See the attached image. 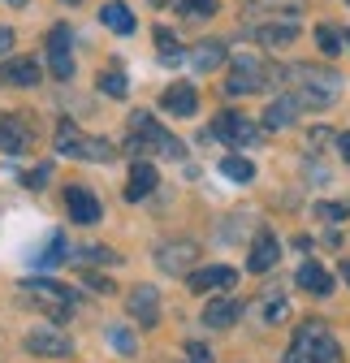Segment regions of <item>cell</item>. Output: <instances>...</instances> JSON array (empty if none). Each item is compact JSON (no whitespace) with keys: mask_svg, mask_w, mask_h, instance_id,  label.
Instances as JSON below:
<instances>
[{"mask_svg":"<svg viewBox=\"0 0 350 363\" xmlns=\"http://www.w3.org/2000/svg\"><path fill=\"white\" fill-rule=\"evenodd\" d=\"M281 78L294 82L290 96L298 104H307V108H329L341 96V86H346L341 74H333L329 65H290V69H281Z\"/></svg>","mask_w":350,"mask_h":363,"instance_id":"6da1fadb","label":"cell"},{"mask_svg":"<svg viewBox=\"0 0 350 363\" xmlns=\"http://www.w3.org/2000/svg\"><path fill=\"white\" fill-rule=\"evenodd\" d=\"M286 363H341V346L333 342V333L320 320H307V325H298L286 350Z\"/></svg>","mask_w":350,"mask_h":363,"instance_id":"7a4b0ae2","label":"cell"},{"mask_svg":"<svg viewBox=\"0 0 350 363\" xmlns=\"http://www.w3.org/2000/svg\"><path fill=\"white\" fill-rule=\"evenodd\" d=\"M281 69L259 57V52H238L230 61V78H225V96H251V91H264L269 82H277Z\"/></svg>","mask_w":350,"mask_h":363,"instance_id":"3957f363","label":"cell"},{"mask_svg":"<svg viewBox=\"0 0 350 363\" xmlns=\"http://www.w3.org/2000/svg\"><path fill=\"white\" fill-rule=\"evenodd\" d=\"M125 147H130V152H143V147H147V152H156V156H164V160H182V156H186V147L173 139L169 130H160L152 113H135V117H130V143H125Z\"/></svg>","mask_w":350,"mask_h":363,"instance_id":"277c9868","label":"cell"},{"mask_svg":"<svg viewBox=\"0 0 350 363\" xmlns=\"http://www.w3.org/2000/svg\"><path fill=\"white\" fill-rule=\"evenodd\" d=\"M22 298L30 303V307H39L43 315H52V320L61 325L65 315L74 311V303H78V294L69 290V286H57V281H22Z\"/></svg>","mask_w":350,"mask_h":363,"instance_id":"5b68a950","label":"cell"},{"mask_svg":"<svg viewBox=\"0 0 350 363\" xmlns=\"http://www.w3.org/2000/svg\"><path fill=\"white\" fill-rule=\"evenodd\" d=\"M247 39L259 43V48H290V43L298 39V18L294 13H277V18H264V22H251Z\"/></svg>","mask_w":350,"mask_h":363,"instance_id":"8992f818","label":"cell"},{"mask_svg":"<svg viewBox=\"0 0 350 363\" xmlns=\"http://www.w3.org/2000/svg\"><path fill=\"white\" fill-rule=\"evenodd\" d=\"M212 134H216L221 143H230V147H251V143H259V125H255L251 117H242V113H216Z\"/></svg>","mask_w":350,"mask_h":363,"instance_id":"52a82bcc","label":"cell"},{"mask_svg":"<svg viewBox=\"0 0 350 363\" xmlns=\"http://www.w3.org/2000/svg\"><path fill=\"white\" fill-rule=\"evenodd\" d=\"M195 259H199V247L195 242H164V247H156V264H160V272H169V277H191L195 272Z\"/></svg>","mask_w":350,"mask_h":363,"instance_id":"ba28073f","label":"cell"},{"mask_svg":"<svg viewBox=\"0 0 350 363\" xmlns=\"http://www.w3.org/2000/svg\"><path fill=\"white\" fill-rule=\"evenodd\" d=\"M26 350H30V354H43V359H69V354H74V337H69L65 329H57V325L30 329V333H26Z\"/></svg>","mask_w":350,"mask_h":363,"instance_id":"9c48e42d","label":"cell"},{"mask_svg":"<svg viewBox=\"0 0 350 363\" xmlns=\"http://www.w3.org/2000/svg\"><path fill=\"white\" fill-rule=\"evenodd\" d=\"M125 311L135 315L143 329H152V325L160 320V294H156L152 286H135V290L125 294Z\"/></svg>","mask_w":350,"mask_h":363,"instance_id":"30bf717a","label":"cell"},{"mask_svg":"<svg viewBox=\"0 0 350 363\" xmlns=\"http://www.w3.org/2000/svg\"><path fill=\"white\" fill-rule=\"evenodd\" d=\"M48 65H52V74L65 82V78H74V52H69V26H52V35H48Z\"/></svg>","mask_w":350,"mask_h":363,"instance_id":"8fae6325","label":"cell"},{"mask_svg":"<svg viewBox=\"0 0 350 363\" xmlns=\"http://www.w3.org/2000/svg\"><path fill=\"white\" fill-rule=\"evenodd\" d=\"M65 208H69V216H74L78 225H96V220L104 216L100 199L86 191V186H69V191H65Z\"/></svg>","mask_w":350,"mask_h":363,"instance_id":"7c38bea8","label":"cell"},{"mask_svg":"<svg viewBox=\"0 0 350 363\" xmlns=\"http://www.w3.org/2000/svg\"><path fill=\"white\" fill-rule=\"evenodd\" d=\"M234 286H238V272H234V268H221V264L195 268V272H191V290H195V294H208V290H234Z\"/></svg>","mask_w":350,"mask_h":363,"instance_id":"4fadbf2b","label":"cell"},{"mask_svg":"<svg viewBox=\"0 0 350 363\" xmlns=\"http://www.w3.org/2000/svg\"><path fill=\"white\" fill-rule=\"evenodd\" d=\"M30 147V130L22 125V117H9V113H0V152H9V156H22Z\"/></svg>","mask_w":350,"mask_h":363,"instance_id":"5bb4252c","label":"cell"},{"mask_svg":"<svg viewBox=\"0 0 350 363\" xmlns=\"http://www.w3.org/2000/svg\"><path fill=\"white\" fill-rule=\"evenodd\" d=\"M164 113H173V117H191L195 108H199V91L191 86V82H173L169 91H164Z\"/></svg>","mask_w":350,"mask_h":363,"instance_id":"9a60e30c","label":"cell"},{"mask_svg":"<svg viewBox=\"0 0 350 363\" xmlns=\"http://www.w3.org/2000/svg\"><path fill=\"white\" fill-rule=\"evenodd\" d=\"M277 255H281V247H277V234H273V230H259V234H255V247H251V259H247V268H251V272H269V268L277 264Z\"/></svg>","mask_w":350,"mask_h":363,"instance_id":"2e32d148","label":"cell"},{"mask_svg":"<svg viewBox=\"0 0 350 363\" xmlns=\"http://www.w3.org/2000/svg\"><path fill=\"white\" fill-rule=\"evenodd\" d=\"M225 43H216V39H203V43H195L191 48V65H195V74H212V69H221L225 65Z\"/></svg>","mask_w":350,"mask_h":363,"instance_id":"e0dca14e","label":"cell"},{"mask_svg":"<svg viewBox=\"0 0 350 363\" xmlns=\"http://www.w3.org/2000/svg\"><path fill=\"white\" fill-rule=\"evenodd\" d=\"M156 191V169L147 164V160H139L135 169H130V182H125V199L130 203H139V199H147Z\"/></svg>","mask_w":350,"mask_h":363,"instance_id":"ac0fdd59","label":"cell"},{"mask_svg":"<svg viewBox=\"0 0 350 363\" xmlns=\"http://www.w3.org/2000/svg\"><path fill=\"white\" fill-rule=\"evenodd\" d=\"M234 320H238V303H234L230 294L212 298V303L203 307V325H208V329H230Z\"/></svg>","mask_w":350,"mask_h":363,"instance_id":"d6986e66","label":"cell"},{"mask_svg":"<svg viewBox=\"0 0 350 363\" xmlns=\"http://www.w3.org/2000/svg\"><path fill=\"white\" fill-rule=\"evenodd\" d=\"M0 82L5 86H39V65L18 57V61H9L5 69H0Z\"/></svg>","mask_w":350,"mask_h":363,"instance_id":"ffe728a7","label":"cell"},{"mask_svg":"<svg viewBox=\"0 0 350 363\" xmlns=\"http://www.w3.org/2000/svg\"><path fill=\"white\" fill-rule=\"evenodd\" d=\"M100 22L117 35H135V13H130V5H121V0H108L100 9Z\"/></svg>","mask_w":350,"mask_h":363,"instance_id":"44dd1931","label":"cell"},{"mask_svg":"<svg viewBox=\"0 0 350 363\" xmlns=\"http://www.w3.org/2000/svg\"><path fill=\"white\" fill-rule=\"evenodd\" d=\"M298 290H307V294H329V290H333V277H329L316 259H307V264L298 268Z\"/></svg>","mask_w":350,"mask_h":363,"instance_id":"7402d4cb","label":"cell"},{"mask_svg":"<svg viewBox=\"0 0 350 363\" xmlns=\"http://www.w3.org/2000/svg\"><path fill=\"white\" fill-rule=\"evenodd\" d=\"M286 315H290V307H286V294L281 290H269L264 298L255 303V320L259 325H277V320H286Z\"/></svg>","mask_w":350,"mask_h":363,"instance_id":"603a6c76","label":"cell"},{"mask_svg":"<svg viewBox=\"0 0 350 363\" xmlns=\"http://www.w3.org/2000/svg\"><path fill=\"white\" fill-rule=\"evenodd\" d=\"M290 121H298V100H294V96H281V100H273V104L264 108V125H269V130H281V125H290Z\"/></svg>","mask_w":350,"mask_h":363,"instance_id":"cb8c5ba5","label":"cell"},{"mask_svg":"<svg viewBox=\"0 0 350 363\" xmlns=\"http://www.w3.org/2000/svg\"><path fill=\"white\" fill-rule=\"evenodd\" d=\"M156 48H160V61L164 65H182L186 61V48L178 43V35H173V30H156Z\"/></svg>","mask_w":350,"mask_h":363,"instance_id":"d4e9b609","label":"cell"},{"mask_svg":"<svg viewBox=\"0 0 350 363\" xmlns=\"http://www.w3.org/2000/svg\"><path fill=\"white\" fill-rule=\"evenodd\" d=\"M82 139H86V134H82L74 121H61V125H57V152H61V156H74V160H78Z\"/></svg>","mask_w":350,"mask_h":363,"instance_id":"484cf974","label":"cell"},{"mask_svg":"<svg viewBox=\"0 0 350 363\" xmlns=\"http://www.w3.org/2000/svg\"><path fill=\"white\" fill-rule=\"evenodd\" d=\"M117 156V147L108 143V139H82V147H78V160H96V164H108Z\"/></svg>","mask_w":350,"mask_h":363,"instance_id":"4316f807","label":"cell"},{"mask_svg":"<svg viewBox=\"0 0 350 363\" xmlns=\"http://www.w3.org/2000/svg\"><path fill=\"white\" fill-rule=\"evenodd\" d=\"M65 255H69V247H65V238L61 234H52V242H48V251H39V268H57V264H65Z\"/></svg>","mask_w":350,"mask_h":363,"instance_id":"83f0119b","label":"cell"},{"mask_svg":"<svg viewBox=\"0 0 350 363\" xmlns=\"http://www.w3.org/2000/svg\"><path fill=\"white\" fill-rule=\"evenodd\" d=\"M178 13L191 18V22H203L216 13V0H178Z\"/></svg>","mask_w":350,"mask_h":363,"instance_id":"f1b7e54d","label":"cell"},{"mask_svg":"<svg viewBox=\"0 0 350 363\" xmlns=\"http://www.w3.org/2000/svg\"><path fill=\"white\" fill-rule=\"evenodd\" d=\"M221 173L234 177V182H251V177H255V164L242 160V156H225V160H221Z\"/></svg>","mask_w":350,"mask_h":363,"instance_id":"f546056e","label":"cell"},{"mask_svg":"<svg viewBox=\"0 0 350 363\" xmlns=\"http://www.w3.org/2000/svg\"><path fill=\"white\" fill-rule=\"evenodd\" d=\"M100 91H104V96H113V100H125L130 82H125V74H121V69H108V74H100Z\"/></svg>","mask_w":350,"mask_h":363,"instance_id":"4dcf8cb0","label":"cell"},{"mask_svg":"<svg viewBox=\"0 0 350 363\" xmlns=\"http://www.w3.org/2000/svg\"><path fill=\"white\" fill-rule=\"evenodd\" d=\"M78 259H82V264H104V268L121 264V259H117V251H108V247H82V251H78Z\"/></svg>","mask_w":350,"mask_h":363,"instance_id":"1f68e13d","label":"cell"},{"mask_svg":"<svg viewBox=\"0 0 350 363\" xmlns=\"http://www.w3.org/2000/svg\"><path fill=\"white\" fill-rule=\"evenodd\" d=\"M251 9H264V13H298L303 0H247Z\"/></svg>","mask_w":350,"mask_h":363,"instance_id":"d6a6232c","label":"cell"},{"mask_svg":"<svg viewBox=\"0 0 350 363\" xmlns=\"http://www.w3.org/2000/svg\"><path fill=\"white\" fill-rule=\"evenodd\" d=\"M316 43H320L324 57H337V52H341V35H337L333 26H320V30H316Z\"/></svg>","mask_w":350,"mask_h":363,"instance_id":"836d02e7","label":"cell"},{"mask_svg":"<svg viewBox=\"0 0 350 363\" xmlns=\"http://www.w3.org/2000/svg\"><path fill=\"white\" fill-rule=\"evenodd\" d=\"M108 346H113V350H121V354H135V350H139V346H135V337H130L125 329H117V325L108 329Z\"/></svg>","mask_w":350,"mask_h":363,"instance_id":"e575fe53","label":"cell"},{"mask_svg":"<svg viewBox=\"0 0 350 363\" xmlns=\"http://www.w3.org/2000/svg\"><path fill=\"white\" fill-rule=\"evenodd\" d=\"M316 216H320V220H346V208H341V203H320Z\"/></svg>","mask_w":350,"mask_h":363,"instance_id":"d590c367","label":"cell"},{"mask_svg":"<svg viewBox=\"0 0 350 363\" xmlns=\"http://www.w3.org/2000/svg\"><path fill=\"white\" fill-rule=\"evenodd\" d=\"M186 354H191V363H212V354H208L203 346H195V342L186 346Z\"/></svg>","mask_w":350,"mask_h":363,"instance_id":"8d00e7d4","label":"cell"},{"mask_svg":"<svg viewBox=\"0 0 350 363\" xmlns=\"http://www.w3.org/2000/svg\"><path fill=\"white\" fill-rule=\"evenodd\" d=\"M82 281H86V286H96L100 294H113V286H108L104 277H96V272H86V277H82Z\"/></svg>","mask_w":350,"mask_h":363,"instance_id":"74e56055","label":"cell"},{"mask_svg":"<svg viewBox=\"0 0 350 363\" xmlns=\"http://www.w3.org/2000/svg\"><path fill=\"white\" fill-rule=\"evenodd\" d=\"M9 48H13V30L5 26V30H0V61H5V57H9Z\"/></svg>","mask_w":350,"mask_h":363,"instance_id":"f35d334b","label":"cell"},{"mask_svg":"<svg viewBox=\"0 0 350 363\" xmlns=\"http://www.w3.org/2000/svg\"><path fill=\"white\" fill-rule=\"evenodd\" d=\"M48 173H52V169H48V164H43V169H35V173H30V177H26V186H43V182H48Z\"/></svg>","mask_w":350,"mask_h":363,"instance_id":"ab89813d","label":"cell"},{"mask_svg":"<svg viewBox=\"0 0 350 363\" xmlns=\"http://www.w3.org/2000/svg\"><path fill=\"white\" fill-rule=\"evenodd\" d=\"M337 147H341V156L350 160V130H346V134H341V139H337Z\"/></svg>","mask_w":350,"mask_h":363,"instance_id":"60d3db41","label":"cell"},{"mask_svg":"<svg viewBox=\"0 0 350 363\" xmlns=\"http://www.w3.org/2000/svg\"><path fill=\"white\" fill-rule=\"evenodd\" d=\"M341 277H346V281H350V259H346V264H341Z\"/></svg>","mask_w":350,"mask_h":363,"instance_id":"b9f144b4","label":"cell"},{"mask_svg":"<svg viewBox=\"0 0 350 363\" xmlns=\"http://www.w3.org/2000/svg\"><path fill=\"white\" fill-rule=\"evenodd\" d=\"M152 5H173V0H152Z\"/></svg>","mask_w":350,"mask_h":363,"instance_id":"7bdbcfd3","label":"cell"},{"mask_svg":"<svg viewBox=\"0 0 350 363\" xmlns=\"http://www.w3.org/2000/svg\"><path fill=\"white\" fill-rule=\"evenodd\" d=\"M9 5H26V0H9Z\"/></svg>","mask_w":350,"mask_h":363,"instance_id":"ee69618b","label":"cell"},{"mask_svg":"<svg viewBox=\"0 0 350 363\" xmlns=\"http://www.w3.org/2000/svg\"><path fill=\"white\" fill-rule=\"evenodd\" d=\"M65 5H78V0H65Z\"/></svg>","mask_w":350,"mask_h":363,"instance_id":"f6af8a7d","label":"cell"}]
</instances>
